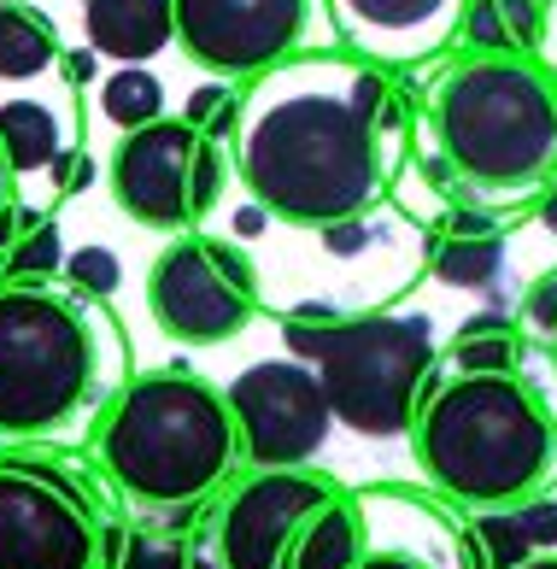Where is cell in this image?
<instances>
[{"mask_svg": "<svg viewBox=\"0 0 557 569\" xmlns=\"http://www.w3.org/2000/svg\"><path fill=\"white\" fill-rule=\"evenodd\" d=\"M12 177H18V171H12V159H7V147H0V218H7V212H12Z\"/></svg>", "mask_w": 557, "mask_h": 569, "instance_id": "32", "label": "cell"}, {"mask_svg": "<svg viewBox=\"0 0 557 569\" xmlns=\"http://www.w3.org/2000/svg\"><path fill=\"white\" fill-rule=\"evenodd\" d=\"M147 311L182 347H223L259 311V270L235 241L177 236L147 270Z\"/></svg>", "mask_w": 557, "mask_h": 569, "instance_id": "9", "label": "cell"}, {"mask_svg": "<svg viewBox=\"0 0 557 569\" xmlns=\"http://www.w3.org/2000/svg\"><path fill=\"white\" fill-rule=\"evenodd\" d=\"M118 569H188V546L159 540V535H136L130 546H123Z\"/></svg>", "mask_w": 557, "mask_h": 569, "instance_id": "27", "label": "cell"}, {"mask_svg": "<svg viewBox=\"0 0 557 569\" xmlns=\"http://www.w3.org/2000/svg\"><path fill=\"white\" fill-rule=\"evenodd\" d=\"M469 0H329L340 48L364 66H417L464 30Z\"/></svg>", "mask_w": 557, "mask_h": 569, "instance_id": "13", "label": "cell"}, {"mask_svg": "<svg viewBox=\"0 0 557 569\" xmlns=\"http://www.w3.org/2000/svg\"><path fill=\"white\" fill-rule=\"evenodd\" d=\"M66 77L71 82H89L95 77V53H66Z\"/></svg>", "mask_w": 557, "mask_h": 569, "instance_id": "33", "label": "cell"}, {"mask_svg": "<svg viewBox=\"0 0 557 569\" xmlns=\"http://www.w3.org/2000/svg\"><path fill=\"white\" fill-rule=\"evenodd\" d=\"M53 177H59V194H71V188H82V182L95 177V164H89L82 147H66V153L53 159Z\"/></svg>", "mask_w": 557, "mask_h": 569, "instance_id": "30", "label": "cell"}, {"mask_svg": "<svg viewBox=\"0 0 557 569\" xmlns=\"http://www.w3.org/2000/svg\"><path fill=\"white\" fill-rule=\"evenodd\" d=\"M48 66H59L53 18L36 7H18V0H0V77L24 82V77H41Z\"/></svg>", "mask_w": 557, "mask_h": 569, "instance_id": "16", "label": "cell"}, {"mask_svg": "<svg viewBox=\"0 0 557 569\" xmlns=\"http://www.w3.org/2000/svg\"><path fill=\"white\" fill-rule=\"evenodd\" d=\"M53 270H66V252H59V229H53V223H36L24 241H12L0 282H48Z\"/></svg>", "mask_w": 557, "mask_h": 569, "instance_id": "22", "label": "cell"}, {"mask_svg": "<svg viewBox=\"0 0 557 569\" xmlns=\"http://www.w3.org/2000/svg\"><path fill=\"white\" fill-rule=\"evenodd\" d=\"M364 522H370V511H364ZM358 569H440V558L422 552V546H411V540H376V522H370V546H364Z\"/></svg>", "mask_w": 557, "mask_h": 569, "instance_id": "25", "label": "cell"}, {"mask_svg": "<svg viewBox=\"0 0 557 569\" xmlns=\"http://www.w3.org/2000/svg\"><path fill=\"white\" fill-rule=\"evenodd\" d=\"M100 112L112 118L123 136H130V130H147V123H159V118H165V82L147 71V66H123V71L106 77Z\"/></svg>", "mask_w": 557, "mask_h": 569, "instance_id": "18", "label": "cell"}, {"mask_svg": "<svg viewBox=\"0 0 557 569\" xmlns=\"http://www.w3.org/2000/svg\"><path fill=\"white\" fill-rule=\"evenodd\" d=\"M364 223V218H358ZM358 223H335V229H324V236H329V252H358L364 247V229Z\"/></svg>", "mask_w": 557, "mask_h": 569, "instance_id": "31", "label": "cell"}, {"mask_svg": "<svg viewBox=\"0 0 557 569\" xmlns=\"http://www.w3.org/2000/svg\"><path fill=\"white\" fill-rule=\"evenodd\" d=\"M235 429H241V458L252 470H311V458L324 452L335 429L329 393L317 382L311 365L299 358H265L247 365L223 388Z\"/></svg>", "mask_w": 557, "mask_h": 569, "instance_id": "10", "label": "cell"}, {"mask_svg": "<svg viewBox=\"0 0 557 569\" xmlns=\"http://www.w3.org/2000/svg\"><path fill=\"white\" fill-rule=\"evenodd\" d=\"M265 206H252V212H241V218H235V229H241V236H259V229H265Z\"/></svg>", "mask_w": 557, "mask_h": 569, "instance_id": "35", "label": "cell"}, {"mask_svg": "<svg viewBox=\"0 0 557 569\" xmlns=\"http://www.w3.org/2000/svg\"><path fill=\"white\" fill-rule=\"evenodd\" d=\"M510 511H517L534 552H557V499H523V505H510Z\"/></svg>", "mask_w": 557, "mask_h": 569, "instance_id": "28", "label": "cell"}, {"mask_svg": "<svg viewBox=\"0 0 557 569\" xmlns=\"http://www.w3.org/2000/svg\"><path fill=\"white\" fill-rule=\"evenodd\" d=\"M66 277H71V288L82 293V300H106V293L123 282V270H118L112 247H82V252L66 259Z\"/></svg>", "mask_w": 557, "mask_h": 569, "instance_id": "24", "label": "cell"}, {"mask_svg": "<svg viewBox=\"0 0 557 569\" xmlns=\"http://www.w3.org/2000/svg\"><path fill=\"white\" fill-rule=\"evenodd\" d=\"M411 440L422 476L476 511L523 505L557 463V423L517 370L428 382Z\"/></svg>", "mask_w": 557, "mask_h": 569, "instance_id": "2", "label": "cell"}, {"mask_svg": "<svg viewBox=\"0 0 557 569\" xmlns=\"http://www.w3.org/2000/svg\"><path fill=\"white\" fill-rule=\"evenodd\" d=\"M95 458L118 493L153 511H188L223 488L241 463V429L229 399L182 370L123 382L100 417Z\"/></svg>", "mask_w": 557, "mask_h": 569, "instance_id": "3", "label": "cell"}, {"mask_svg": "<svg viewBox=\"0 0 557 569\" xmlns=\"http://www.w3.org/2000/svg\"><path fill=\"white\" fill-rule=\"evenodd\" d=\"M517 365V341H510V323H493V318H476L458 347H452V370L458 376H505Z\"/></svg>", "mask_w": 557, "mask_h": 569, "instance_id": "21", "label": "cell"}, {"mask_svg": "<svg viewBox=\"0 0 557 569\" xmlns=\"http://www.w3.org/2000/svg\"><path fill=\"white\" fill-rule=\"evenodd\" d=\"M540 223H546L551 236H557V177L546 182V200H540Z\"/></svg>", "mask_w": 557, "mask_h": 569, "instance_id": "34", "label": "cell"}, {"mask_svg": "<svg viewBox=\"0 0 557 569\" xmlns=\"http://www.w3.org/2000/svg\"><path fill=\"white\" fill-rule=\"evenodd\" d=\"M0 147H7L12 171H48L66 153L53 107H41V100H7L0 107Z\"/></svg>", "mask_w": 557, "mask_h": 569, "instance_id": "17", "label": "cell"}, {"mask_svg": "<svg viewBox=\"0 0 557 569\" xmlns=\"http://www.w3.org/2000/svg\"><path fill=\"white\" fill-rule=\"evenodd\" d=\"M182 118L195 123L200 136L223 141V136H235V130H241V94H235V89H200V94H188Z\"/></svg>", "mask_w": 557, "mask_h": 569, "instance_id": "23", "label": "cell"}, {"mask_svg": "<svg viewBox=\"0 0 557 569\" xmlns=\"http://www.w3.org/2000/svg\"><path fill=\"white\" fill-rule=\"evenodd\" d=\"M118 558L123 540L66 463L0 452V569H118Z\"/></svg>", "mask_w": 557, "mask_h": 569, "instance_id": "7", "label": "cell"}, {"mask_svg": "<svg viewBox=\"0 0 557 569\" xmlns=\"http://www.w3.org/2000/svg\"><path fill=\"white\" fill-rule=\"evenodd\" d=\"M446 164L493 194L557 177V77L528 53H469L435 89Z\"/></svg>", "mask_w": 557, "mask_h": 569, "instance_id": "4", "label": "cell"}, {"mask_svg": "<svg viewBox=\"0 0 557 569\" xmlns=\"http://www.w3.org/2000/svg\"><path fill=\"white\" fill-rule=\"evenodd\" d=\"M311 0H177V48L211 77H265L294 59Z\"/></svg>", "mask_w": 557, "mask_h": 569, "instance_id": "11", "label": "cell"}, {"mask_svg": "<svg viewBox=\"0 0 557 569\" xmlns=\"http://www.w3.org/2000/svg\"><path fill=\"white\" fill-rule=\"evenodd\" d=\"M294 358H311L317 382L329 393L335 423L370 440H394L417 423L428 376H435V323L428 318H335L324 306H306L288 318Z\"/></svg>", "mask_w": 557, "mask_h": 569, "instance_id": "5", "label": "cell"}, {"mask_svg": "<svg viewBox=\"0 0 557 569\" xmlns=\"http://www.w3.org/2000/svg\"><path fill=\"white\" fill-rule=\"evenodd\" d=\"M364 546H370V522H364V505L335 493L324 511H317L306 529H299L288 569H358Z\"/></svg>", "mask_w": 557, "mask_h": 569, "instance_id": "15", "label": "cell"}, {"mask_svg": "<svg viewBox=\"0 0 557 569\" xmlns=\"http://www.w3.org/2000/svg\"><path fill=\"white\" fill-rule=\"evenodd\" d=\"M493 7H499V24H505L510 53H534V48H540V24H546L540 0H493Z\"/></svg>", "mask_w": 557, "mask_h": 569, "instance_id": "26", "label": "cell"}, {"mask_svg": "<svg viewBox=\"0 0 557 569\" xmlns=\"http://www.w3.org/2000/svg\"><path fill=\"white\" fill-rule=\"evenodd\" d=\"M100 388V318L82 293L0 282V440L59 435Z\"/></svg>", "mask_w": 557, "mask_h": 569, "instance_id": "6", "label": "cell"}, {"mask_svg": "<svg viewBox=\"0 0 557 569\" xmlns=\"http://www.w3.org/2000/svg\"><path fill=\"white\" fill-rule=\"evenodd\" d=\"M340 488L317 470H259L241 488H229L218 522H211V552L223 569H288L299 529L324 511Z\"/></svg>", "mask_w": 557, "mask_h": 569, "instance_id": "12", "label": "cell"}, {"mask_svg": "<svg viewBox=\"0 0 557 569\" xmlns=\"http://www.w3.org/2000/svg\"><path fill=\"white\" fill-rule=\"evenodd\" d=\"M89 48L118 66H147L177 41V0H82Z\"/></svg>", "mask_w": 557, "mask_h": 569, "instance_id": "14", "label": "cell"}, {"mask_svg": "<svg viewBox=\"0 0 557 569\" xmlns=\"http://www.w3.org/2000/svg\"><path fill=\"white\" fill-rule=\"evenodd\" d=\"M469 546H476V563L481 569H523L528 558H540L528 546V535H523V522H517V511H481L476 522H469Z\"/></svg>", "mask_w": 557, "mask_h": 569, "instance_id": "20", "label": "cell"}, {"mask_svg": "<svg viewBox=\"0 0 557 569\" xmlns=\"http://www.w3.org/2000/svg\"><path fill=\"white\" fill-rule=\"evenodd\" d=\"M399 94L388 71L347 48L282 59L241 94L235 171L270 218L294 229L358 223L388 182Z\"/></svg>", "mask_w": 557, "mask_h": 569, "instance_id": "1", "label": "cell"}, {"mask_svg": "<svg viewBox=\"0 0 557 569\" xmlns=\"http://www.w3.org/2000/svg\"><path fill=\"white\" fill-rule=\"evenodd\" d=\"M528 323L546 329V335H557V270L528 288Z\"/></svg>", "mask_w": 557, "mask_h": 569, "instance_id": "29", "label": "cell"}, {"mask_svg": "<svg viewBox=\"0 0 557 569\" xmlns=\"http://www.w3.org/2000/svg\"><path fill=\"white\" fill-rule=\"evenodd\" d=\"M523 569H557V552H540V558H528Z\"/></svg>", "mask_w": 557, "mask_h": 569, "instance_id": "36", "label": "cell"}, {"mask_svg": "<svg viewBox=\"0 0 557 569\" xmlns=\"http://www.w3.org/2000/svg\"><path fill=\"white\" fill-rule=\"evenodd\" d=\"M505 264V241L499 236H452L435 252V277L452 288H487Z\"/></svg>", "mask_w": 557, "mask_h": 569, "instance_id": "19", "label": "cell"}, {"mask_svg": "<svg viewBox=\"0 0 557 569\" xmlns=\"http://www.w3.org/2000/svg\"><path fill=\"white\" fill-rule=\"evenodd\" d=\"M551 341H557V335H551Z\"/></svg>", "mask_w": 557, "mask_h": 569, "instance_id": "37", "label": "cell"}, {"mask_svg": "<svg viewBox=\"0 0 557 569\" xmlns=\"http://www.w3.org/2000/svg\"><path fill=\"white\" fill-rule=\"evenodd\" d=\"M106 182H112V200L130 223L159 229V236H195L218 212L229 182L223 141L200 136L182 112L159 118L112 147Z\"/></svg>", "mask_w": 557, "mask_h": 569, "instance_id": "8", "label": "cell"}]
</instances>
